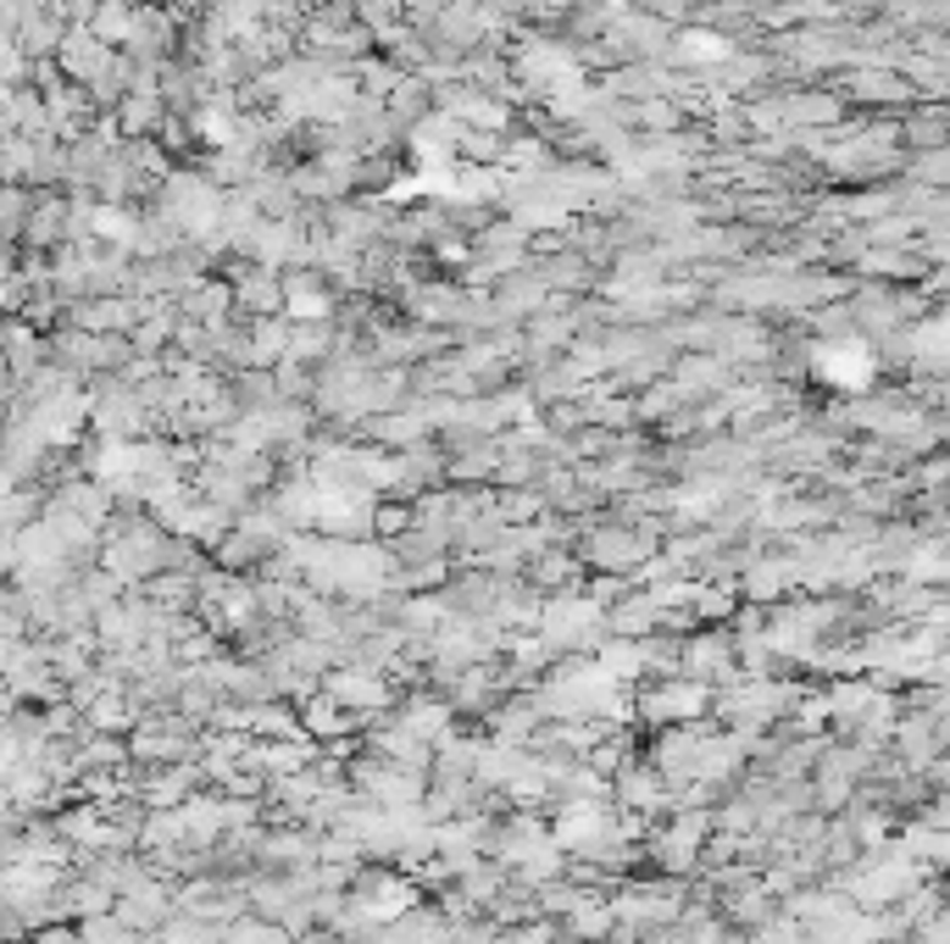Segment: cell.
<instances>
[{"mask_svg": "<svg viewBox=\"0 0 950 944\" xmlns=\"http://www.w3.org/2000/svg\"><path fill=\"white\" fill-rule=\"evenodd\" d=\"M506 944H550V933H545V928H539V933H529V928H523V933H512Z\"/></svg>", "mask_w": 950, "mask_h": 944, "instance_id": "cell-1", "label": "cell"}]
</instances>
